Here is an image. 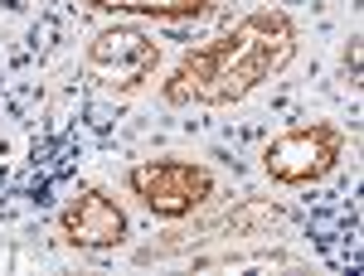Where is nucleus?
Listing matches in <instances>:
<instances>
[{"mask_svg":"<svg viewBox=\"0 0 364 276\" xmlns=\"http://www.w3.org/2000/svg\"><path fill=\"white\" fill-rule=\"evenodd\" d=\"M87 73L112 97H132L161 73V44L136 25H107L87 44Z\"/></svg>","mask_w":364,"mask_h":276,"instance_id":"nucleus-5","label":"nucleus"},{"mask_svg":"<svg viewBox=\"0 0 364 276\" xmlns=\"http://www.w3.org/2000/svg\"><path fill=\"white\" fill-rule=\"evenodd\" d=\"M282 223H291V214L282 204H267V199H238L219 209L214 219L185 223V228H170L166 238L136 248V267H151V262H185L190 252L209 248V243H262L267 233H277Z\"/></svg>","mask_w":364,"mask_h":276,"instance_id":"nucleus-2","label":"nucleus"},{"mask_svg":"<svg viewBox=\"0 0 364 276\" xmlns=\"http://www.w3.org/2000/svg\"><path fill=\"white\" fill-rule=\"evenodd\" d=\"M214 189H219L214 170L199 165V160H185V155H156V160H136L127 170V194L146 214L170 219V223L195 219L214 199Z\"/></svg>","mask_w":364,"mask_h":276,"instance_id":"nucleus-3","label":"nucleus"},{"mask_svg":"<svg viewBox=\"0 0 364 276\" xmlns=\"http://www.w3.org/2000/svg\"><path fill=\"white\" fill-rule=\"evenodd\" d=\"M107 15H146V20H195L214 0H87Z\"/></svg>","mask_w":364,"mask_h":276,"instance_id":"nucleus-7","label":"nucleus"},{"mask_svg":"<svg viewBox=\"0 0 364 276\" xmlns=\"http://www.w3.org/2000/svg\"><path fill=\"white\" fill-rule=\"evenodd\" d=\"M345 155V131L336 121H296L262 145V175L282 189L321 184Z\"/></svg>","mask_w":364,"mask_h":276,"instance_id":"nucleus-4","label":"nucleus"},{"mask_svg":"<svg viewBox=\"0 0 364 276\" xmlns=\"http://www.w3.org/2000/svg\"><path fill=\"white\" fill-rule=\"evenodd\" d=\"M127 209L102 184H83L58 209V238L78 252H112L127 243Z\"/></svg>","mask_w":364,"mask_h":276,"instance_id":"nucleus-6","label":"nucleus"},{"mask_svg":"<svg viewBox=\"0 0 364 276\" xmlns=\"http://www.w3.org/2000/svg\"><path fill=\"white\" fill-rule=\"evenodd\" d=\"M296 58V20L287 10H252L219 39H204L170 68L161 97L170 107H233L272 83Z\"/></svg>","mask_w":364,"mask_h":276,"instance_id":"nucleus-1","label":"nucleus"},{"mask_svg":"<svg viewBox=\"0 0 364 276\" xmlns=\"http://www.w3.org/2000/svg\"><path fill=\"white\" fill-rule=\"evenodd\" d=\"M345 87H350V92L360 87V34H355L350 49H345Z\"/></svg>","mask_w":364,"mask_h":276,"instance_id":"nucleus-8","label":"nucleus"}]
</instances>
